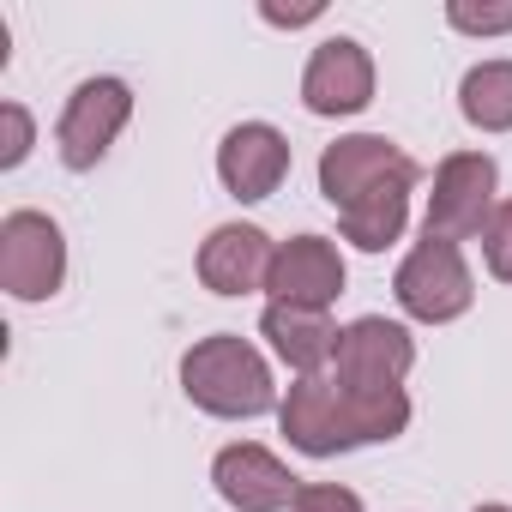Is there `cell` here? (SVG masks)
<instances>
[{"label":"cell","instance_id":"obj_1","mask_svg":"<svg viewBox=\"0 0 512 512\" xmlns=\"http://www.w3.org/2000/svg\"><path fill=\"white\" fill-rule=\"evenodd\" d=\"M278 422H284L296 452L338 458V452H356V446L398 440L410 428V398H404V386H392V392H350L332 374H308L278 404Z\"/></svg>","mask_w":512,"mask_h":512},{"label":"cell","instance_id":"obj_2","mask_svg":"<svg viewBox=\"0 0 512 512\" xmlns=\"http://www.w3.org/2000/svg\"><path fill=\"white\" fill-rule=\"evenodd\" d=\"M181 392H187L205 416H229V422L266 416V410L278 404V386H272L266 356L253 350L247 338H235V332L199 338V344L181 356Z\"/></svg>","mask_w":512,"mask_h":512},{"label":"cell","instance_id":"obj_3","mask_svg":"<svg viewBox=\"0 0 512 512\" xmlns=\"http://www.w3.org/2000/svg\"><path fill=\"white\" fill-rule=\"evenodd\" d=\"M392 290H398V308L422 326H446V320L470 314V302H476V284H470L458 241H434V235L404 253Z\"/></svg>","mask_w":512,"mask_h":512},{"label":"cell","instance_id":"obj_4","mask_svg":"<svg viewBox=\"0 0 512 512\" xmlns=\"http://www.w3.org/2000/svg\"><path fill=\"white\" fill-rule=\"evenodd\" d=\"M67 278V241L61 223L43 211H7L0 223V284L13 302H49Z\"/></svg>","mask_w":512,"mask_h":512},{"label":"cell","instance_id":"obj_5","mask_svg":"<svg viewBox=\"0 0 512 512\" xmlns=\"http://www.w3.org/2000/svg\"><path fill=\"white\" fill-rule=\"evenodd\" d=\"M494 187H500V169H494L488 151H452L434 169L428 235L434 241H470V235H482V223L494 217Z\"/></svg>","mask_w":512,"mask_h":512},{"label":"cell","instance_id":"obj_6","mask_svg":"<svg viewBox=\"0 0 512 512\" xmlns=\"http://www.w3.org/2000/svg\"><path fill=\"white\" fill-rule=\"evenodd\" d=\"M127 115H133V91H127L121 79H85V85L67 97L61 127H55L61 163H67V169H79V175H85V169H97V163L109 157V145L121 139Z\"/></svg>","mask_w":512,"mask_h":512},{"label":"cell","instance_id":"obj_7","mask_svg":"<svg viewBox=\"0 0 512 512\" xmlns=\"http://www.w3.org/2000/svg\"><path fill=\"white\" fill-rule=\"evenodd\" d=\"M410 368H416L410 332L398 320H380V314L344 326L338 356H332V380L350 386V392H392V386H404Z\"/></svg>","mask_w":512,"mask_h":512},{"label":"cell","instance_id":"obj_8","mask_svg":"<svg viewBox=\"0 0 512 512\" xmlns=\"http://www.w3.org/2000/svg\"><path fill=\"white\" fill-rule=\"evenodd\" d=\"M386 181H416V157H404L380 133H350V139H338V145L320 151V193L338 211H350L356 199H368Z\"/></svg>","mask_w":512,"mask_h":512},{"label":"cell","instance_id":"obj_9","mask_svg":"<svg viewBox=\"0 0 512 512\" xmlns=\"http://www.w3.org/2000/svg\"><path fill=\"white\" fill-rule=\"evenodd\" d=\"M217 175H223V187H229L241 205H260V199H272V193L284 187V175H290V139H284L278 127H266V121H241V127H229L223 145H217Z\"/></svg>","mask_w":512,"mask_h":512},{"label":"cell","instance_id":"obj_10","mask_svg":"<svg viewBox=\"0 0 512 512\" xmlns=\"http://www.w3.org/2000/svg\"><path fill=\"white\" fill-rule=\"evenodd\" d=\"M272 260H278V247L266 229H253V223H223L205 235L199 247V284L211 296H253V290H266L272 278Z\"/></svg>","mask_w":512,"mask_h":512},{"label":"cell","instance_id":"obj_11","mask_svg":"<svg viewBox=\"0 0 512 512\" xmlns=\"http://www.w3.org/2000/svg\"><path fill=\"white\" fill-rule=\"evenodd\" d=\"M302 103L314 115H356L374 103V61L356 37H326L302 73Z\"/></svg>","mask_w":512,"mask_h":512},{"label":"cell","instance_id":"obj_12","mask_svg":"<svg viewBox=\"0 0 512 512\" xmlns=\"http://www.w3.org/2000/svg\"><path fill=\"white\" fill-rule=\"evenodd\" d=\"M272 302H290V308H332L344 296V260L326 235H296V241H278V260H272V278H266Z\"/></svg>","mask_w":512,"mask_h":512},{"label":"cell","instance_id":"obj_13","mask_svg":"<svg viewBox=\"0 0 512 512\" xmlns=\"http://www.w3.org/2000/svg\"><path fill=\"white\" fill-rule=\"evenodd\" d=\"M211 482H217V494H223L235 512H290L296 494H302V482H296L266 446H247V440L217 452Z\"/></svg>","mask_w":512,"mask_h":512},{"label":"cell","instance_id":"obj_14","mask_svg":"<svg viewBox=\"0 0 512 512\" xmlns=\"http://www.w3.org/2000/svg\"><path fill=\"white\" fill-rule=\"evenodd\" d=\"M260 338H272V350H278V362L284 368H296V380H308V374H320L332 356H338V326H332V314H320V308H290V302H272L266 314H260Z\"/></svg>","mask_w":512,"mask_h":512},{"label":"cell","instance_id":"obj_15","mask_svg":"<svg viewBox=\"0 0 512 512\" xmlns=\"http://www.w3.org/2000/svg\"><path fill=\"white\" fill-rule=\"evenodd\" d=\"M410 187H416V181H386V187H374L368 199H356L350 211H338L344 241H356L362 253L392 247V241L404 235V217H410Z\"/></svg>","mask_w":512,"mask_h":512},{"label":"cell","instance_id":"obj_16","mask_svg":"<svg viewBox=\"0 0 512 512\" xmlns=\"http://www.w3.org/2000/svg\"><path fill=\"white\" fill-rule=\"evenodd\" d=\"M458 109L482 133H512V61H482L458 85Z\"/></svg>","mask_w":512,"mask_h":512},{"label":"cell","instance_id":"obj_17","mask_svg":"<svg viewBox=\"0 0 512 512\" xmlns=\"http://www.w3.org/2000/svg\"><path fill=\"white\" fill-rule=\"evenodd\" d=\"M482 260L500 284H512V199H500L494 217L482 223Z\"/></svg>","mask_w":512,"mask_h":512},{"label":"cell","instance_id":"obj_18","mask_svg":"<svg viewBox=\"0 0 512 512\" xmlns=\"http://www.w3.org/2000/svg\"><path fill=\"white\" fill-rule=\"evenodd\" d=\"M446 25L470 31V37H500V31H512V0H506V7H470V0H452Z\"/></svg>","mask_w":512,"mask_h":512},{"label":"cell","instance_id":"obj_19","mask_svg":"<svg viewBox=\"0 0 512 512\" xmlns=\"http://www.w3.org/2000/svg\"><path fill=\"white\" fill-rule=\"evenodd\" d=\"M290 512H362V500L350 488H332V482H302Z\"/></svg>","mask_w":512,"mask_h":512},{"label":"cell","instance_id":"obj_20","mask_svg":"<svg viewBox=\"0 0 512 512\" xmlns=\"http://www.w3.org/2000/svg\"><path fill=\"white\" fill-rule=\"evenodd\" d=\"M0 127H7V145H0V169H19L25 151H31V115H25L19 103H7V109H0Z\"/></svg>","mask_w":512,"mask_h":512},{"label":"cell","instance_id":"obj_21","mask_svg":"<svg viewBox=\"0 0 512 512\" xmlns=\"http://www.w3.org/2000/svg\"><path fill=\"white\" fill-rule=\"evenodd\" d=\"M476 512H512V506H476Z\"/></svg>","mask_w":512,"mask_h":512}]
</instances>
